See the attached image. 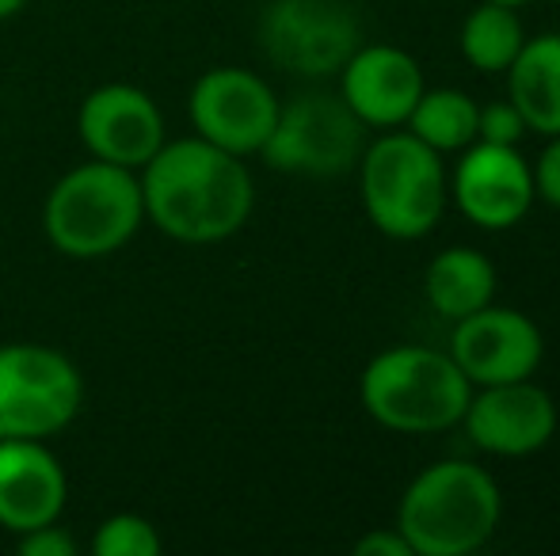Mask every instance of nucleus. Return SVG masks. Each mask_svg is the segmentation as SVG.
Here are the masks:
<instances>
[{
    "mask_svg": "<svg viewBox=\"0 0 560 556\" xmlns=\"http://www.w3.org/2000/svg\"><path fill=\"white\" fill-rule=\"evenodd\" d=\"M145 222L179 245H222L248 225L256 184L244 164L207 138L164 141L138 168Z\"/></svg>",
    "mask_w": 560,
    "mask_h": 556,
    "instance_id": "nucleus-1",
    "label": "nucleus"
},
{
    "mask_svg": "<svg viewBox=\"0 0 560 556\" xmlns=\"http://www.w3.org/2000/svg\"><path fill=\"white\" fill-rule=\"evenodd\" d=\"M145 225V199L133 168L84 161L50 187L43 202V233L66 260H107L122 252Z\"/></svg>",
    "mask_w": 560,
    "mask_h": 556,
    "instance_id": "nucleus-2",
    "label": "nucleus"
},
{
    "mask_svg": "<svg viewBox=\"0 0 560 556\" xmlns=\"http://www.w3.org/2000/svg\"><path fill=\"white\" fill-rule=\"evenodd\" d=\"M500 519V484L472 461L428 465L412 476L397 507V530L416 556H469L485 549Z\"/></svg>",
    "mask_w": 560,
    "mask_h": 556,
    "instance_id": "nucleus-3",
    "label": "nucleus"
},
{
    "mask_svg": "<svg viewBox=\"0 0 560 556\" xmlns=\"http://www.w3.org/2000/svg\"><path fill=\"white\" fill-rule=\"evenodd\" d=\"M472 386L450 351L416 347H385L366 363L359 378V401L377 427L393 435H439L457 427Z\"/></svg>",
    "mask_w": 560,
    "mask_h": 556,
    "instance_id": "nucleus-4",
    "label": "nucleus"
},
{
    "mask_svg": "<svg viewBox=\"0 0 560 556\" xmlns=\"http://www.w3.org/2000/svg\"><path fill=\"white\" fill-rule=\"evenodd\" d=\"M359 191L370 225L389 240H423L443 222L450 176L443 153L405 127L382 130L359 156Z\"/></svg>",
    "mask_w": 560,
    "mask_h": 556,
    "instance_id": "nucleus-5",
    "label": "nucleus"
},
{
    "mask_svg": "<svg viewBox=\"0 0 560 556\" xmlns=\"http://www.w3.org/2000/svg\"><path fill=\"white\" fill-rule=\"evenodd\" d=\"M81 404L84 378L66 351L27 340L0 343V438L50 442Z\"/></svg>",
    "mask_w": 560,
    "mask_h": 556,
    "instance_id": "nucleus-6",
    "label": "nucleus"
},
{
    "mask_svg": "<svg viewBox=\"0 0 560 556\" xmlns=\"http://www.w3.org/2000/svg\"><path fill=\"white\" fill-rule=\"evenodd\" d=\"M362 149H366V127L354 119L343 99L332 92H302L279 104V119L259 156L267 168L287 176L332 179L359 168Z\"/></svg>",
    "mask_w": 560,
    "mask_h": 556,
    "instance_id": "nucleus-7",
    "label": "nucleus"
},
{
    "mask_svg": "<svg viewBox=\"0 0 560 556\" xmlns=\"http://www.w3.org/2000/svg\"><path fill=\"white\" fill-rule=\"evenodd\" d=\"M256 35L275 69L325 81L362 46V20L351 0H267Z\"/></svg>",
    "mask_w": 560,
    "mask_h": 556,
    "instance_id": "nucleus-8",
    "label": "nucleus"
},
{
    "mask_svg": "<svg viewBox=\"0 0 560 556\" xmlns=\"http://www.w3.org/2000/svg\"><path fill=\"white\" fill-rule=\"evenodd\" d=\"M187 115L199 138L233 156H252L264 149L279 119V96L259 73L241 66H214L191 84Z\"/></svg>",
    "mask_w": 560,
    "mask_h": 556,
    "instance_id": "nucleus-9",
    "label": "nucleus"
},
{
    "mask_svg": "<svg viewBox=\"0 0 560 556\" xmlns=\"http://www.w3.org/2000/svg\"><path fill=\"white\" fill-rule=\"evenodd\" d=\"M534 171L518 145L472 141L457 153L450 171V202L462 210L465 222L485 233L515 229L534 206Z\"/></svg>",
    "mask_w": 560,
    "mask_h": 556,
    "instance_id": "nucleus-10",
    "label": "nucleus"
},
{
    "mask_svg": "<svg viewBox=\"0 0 560 556\" xmlns=\"http://www.w3.org/2000/svg\"><path fill=\"white\" fill-rule=\"evenodd\" d=\"M446 351L472 389L503 386L538 374L546 358V335L523 309L492 301L457 320Z\"/></svg>",
    "mask_w": 560,
    "mask_h": 556,
    "instance_id": "nucleus-11",
    "label": "nucleus"
},
{
    "mask_svg": "<svg viewBox=\"0 0 560 556\" xmlns=\"http://www.w3.org/2000/svg\"><path fill=\"white\" fill-rule=\"evenodd\" d=\"M462 427L480 453L530 458L557 435V404L534 378L472 389Z\"/></svg>",
    "mask_w": 560,
    "mask_h": 556,
    "instance_id": "nucleus-12",
    "label": "nucleus"
},
{
    "mask_svg": "<svg viewBox=\"0 0 560 556\" xmlns=\"http://www.w3.org/2000/svg\"><path fill=\"white\" fill-rule=\"evenodd\" d=\"M77 134L89 156L138 171L168 141L156 99L138 84H100L81 99Z\"/></svg>",
    "mask_w": 560,
    "mask_h": 556,
    "instance_id": "nucleus-13",
    "label": "nucleus"
},
{
    "mask_svg": "<svg viewBox=\"0 0 560 556\" xmlns=\"http://www.w3.org/2000/svg\"><path fill=\"white\" fill-rule=\"evenodd\" d=\"M336 76L339 99L366 130L405 127L428 88L420 61L393 43H362Z\"/></svg>",
    "mask_w": 560,
    "mask_h": 556,
    "instance_id": "nucleus-14",
    "label": "nucleus"
},
{
    "mask_svg": "<svg viewBox=\"0 0 560 556\" xmlns=\"http://www.w3.org/2000/svg\"><path fill=\"white\" fill-rule=\"evenodd\" d=\"M69 476L38 438H0V530L12 537L61 522Z\"/></svg>",
    "mask_w": 560,
    "mask_h": 556,
    "instance_id": "nucleus-15",
    "label": "nucleus"
},
{
    "mask_svg": "<svg viewBox=\"0 0 560 556\" xmlns=\"http://www.w3.org/2000/svg\"><path fill=\"white\" fill-rule=\"evenodd\" d=\"M508 96L534 134H560V31L526 38L508 69Z\"/></svg>",
    "mask_w": 560,
    "mask_h": 556,
    "instance_id": "nucleus-16",
    "label": "nucleus"
},
{
    "mask_svg": "<svg viewBox=\"0 0 560 556\" xmlns=\"http://www.w3.org/2000/svg\"><path fill=\"white\" fill-rule=\"evenodd\" d=\"M423 297L435 317L457 324L469 312L492 305L495 297V268L485 252L469 245H454L439 252L423 271Z\"/></svg>",
    "mask_w": 560,
    "mask_h": 556,
    "instance_id": "nucleus-17",
    "label": "nucleus"
},
{
    "mask_svg": "<svg viewBox=\"0 0 560 556\" xmlns=\"http://www.w3.org/2000/svg\"><path fill=\"white\" fill-rule=\"evenodd\" d=\"M526 43L523 20H518V8H503L492 0H480L469 15L462 20V58L469 61L477 73H508L511 61L518 58Z\"/></svg>",
    "mask_w": 560,
    "mask_h": 556,
    "instance_id": "nucleus-18",
    "label": "nucleus"
},
{
    "mask_svg": "<svg viewBox=\"0 0 560 556\" xmlns=\"http://www.w3.org/2000/svg\"><path fill=\"white\" fill-rule=\"evenodd\" d=\"M477 99L462 88H423L420 104L412 107L405 130L416 134L435 153H462L477 141Z\"/></svg>",
    "mask_w": 560,
    "mask_h": 556,
    "instance_id": "nucleus-19",
    "label": "nucleus"
},
{
    "mask_svg": "<svg viewBox=\"0 0 560 556\" xmlns=\"http://www.w3.org/2000/svg\"><path fill=\"white\" fill-rule=\"evenodd\" d=\"M164 537L153 519L138 511H118L100 522L96 537H92V553L96 556H161Z\"/></svg>",
    "mask_w": 560,
    "mask_h": 556,
    "instance_id": "nucleus-20",
    "label": "nucleus"
},
{
    "mask_svg": "<svg viewBox=\"0 0 560 556\" xmlns=\"http://www.w3.org/2000/svg\"><path fill=\"white\" fill-rule=\"evenodd\" d=\"M530 127H526L523 111L508 99H495V104H485L477 111V138L480 141H495V145H518Z\"/></svg>",
    "mask_w": 560,
    "mask_h": 556,
    "instance_id": "nucleus-21",
    "label": "nucleus"
},
{
    "mask_svg": "<svg viewBox=\"0 0 560 556\" xmlns=\"http://www.w3.org/2000/svg\"><path fill=\"white\" fill-rule=\"evenodd\" d=\"M530 171H534V194L541 202H549L553 210H560V134L546 138V149L530 164Z\"/></svg>",
    "mask_w": 560,
    "mask_h": 556,
    "instance_id": "nucleus-22",
    "label": "nucleus"
},
{
    "mask_svg": "<svg viewBox=\"0 0 560 556\" xmlns=\"http://www.w3.org/2000/svg\"><path fill=\"white\" fill-rule=\"evenodd\" d=\"M23 556H77V542L73 534H66V527L50 522V527L27 530V534L15 537Z\"/></svg>",
    "mask_w": 560,
    "mask_h": 556,
    "instance_id": "nucleus-23",
    "label": "nucleus"
},
{
    "mask_svg": "<svg viewBox=\"0 0 560 556\" xmlns=\"http://www.w3.org/2000/svg\"><path fill=\"white\" fill-rule=\"evenodd\" d=\"M354 556H416L412 545H408V537L400 534L397 527L389 530H370V534H362L359 542H354Z\"/></svg>",
    "mask_w": 560,
    "mask_h": 556,
    "instance_id": "nucleus-24",
    "label": "nucleus"
},
{
    "mask_svg": "<svg viewBox=\"0 0 560 556\" xmlns=\"http://www.w3.org/2000/svg\"><path fill=\"white\" fill-rule=\"evenodd\" d=\"M27 4H31V0H0V23L12 20V15H20Z\"/></svg>",
    "mask_w": 560,
    "mask_h": 556,
    "instance_id": "nucleus-25",
    "label": "nucleus"
},
{
    "mask_svg": "<svg viewBox=\"0 0 560 556\" xmlns=\"http://www.w3.org/2000/svg\"><path fill=\"white\" fill-rule=\"evenodd\" d=\"M492 4H503V8H526V4H534V0H492Z\"/></svg>",
    "mask_w": 560,
    "mask_h": 556,
    "instance_id": "nucleus-26",
    "label": "nucleus"
}]
</instances>
